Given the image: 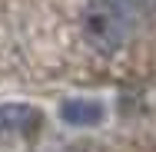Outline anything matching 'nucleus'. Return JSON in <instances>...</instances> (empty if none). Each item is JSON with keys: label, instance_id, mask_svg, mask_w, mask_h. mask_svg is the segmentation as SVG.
Wrapping results in <instances>:
<instances>
[{"label": "nucleus", "instance_id": "3", "mask_svg": "<svg viewBox=\"0 0 156 152\" xmlns=\"http://www.w3.org/2000/svg\"><path fill=\"white\" fill-rule=\"evenodd\" d=\"M60 116L70 126H96L103 119V106L96 99H66L60 106Z\"/></svg>", "mask_w": 156, "mask_h": 152}, {"label": "nucleus", "instance_id": "2", "mask_svg": "<svg viewBox=\"0 0 156 152\" xmlns=\"http://www.w3.org/2000/svg\"><path fill=\"white\" fill-rule=\"evenodd\" d=\"M40 109L27 103H7L0 106V136H33L40 129Z\"/></svg>", "mask_w": 156, "mask_h": 152}, {"label": "nucleus", "instance_id": "1", "mask_svg": "<svg viewBox=\"0 0 156 152\" xmlns=\"http://www.w3.org/2000/svg\"><path fill=\"white\" fill-rule=\"evenodd\" d=\"M156 17V0H87L83 7V40L96 53H116L133 43Z\"/></svg>", "mask_w": 156, "mask_h": 152}]
</instances>
